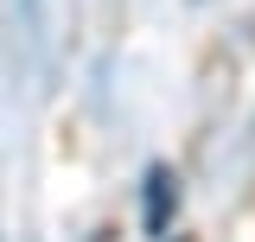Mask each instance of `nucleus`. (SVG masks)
<instances>
[{
  "label": "nucleus",
  "mask_w": 255,
  "mask_h": 242,
  "mask_svg": "<svg viewBox=\"0 0 255 242\" xmlns=\"http://www.w3.org/2000/svg\"><path fill=\"white\" fill-rule=\"evenodd\" d=\"M172 198H179V185L166 166L147 172V236H166V223H172Z\"/></svg>",
  "instance_id": "1"
},
{
  "label": "nucleus",
  "mask_w": 255,
  "mask_h": 242,
  "mask_svg": "<svg viewBox=\"0 0 255 242\" xmlns=\"http://www.w3.org/2000/svg\"><path fill=\"white\" fill-rule=\"evenodd\" d=\"M96 242H102V236H96Z\"/></svg>",
  "instance_id": "2"
}]
</instances>
